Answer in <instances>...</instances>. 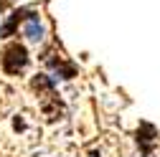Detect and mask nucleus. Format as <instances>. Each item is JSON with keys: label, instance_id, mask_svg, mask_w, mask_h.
<instances>
[{"label": "nucleus", "instance_id": "obj_1", "mask_svg": "<svg viewBox=\"0 0 160 157\" xmlns=\"http://www.w3.org/2000/svg\"><path fill=\"white\" fill-rule=\"evenodd\" d=\"M31 86H33V91L38 94L41 112L46 114V119H48V122L61 119V114H64V104H61V99H58V94H56V81H53V78L46 76V74H38V76H33Z\"/></svg>", "mask_w": 160, "mask_h": 157}, {"label": "nucleus", "instance_id": "obj_2", "mask_svg": "<svg viewBox=\"0 0 160 157\" xmlns=\"http://www.w3.org/2000/svg\"><path fill=\"white\" fill-rule=\"evenodd\" d=\"M31 61L28 56V48L23 43H8L3 56H0V64H3V71L5 74H21Z\"/></svg>", "mask_w": 160, "mask_h": 157}, {"label": "nucleus", "instance_id": "obj_3", "mask_svg": "<svg viewBox=\"0 0 160 157\" xmlns=\"http://www.w3.org/2000/svg\"><path fill=\"white\" fill-rule=\"evenodd\" d=\"M41 58H43V64H46L58 78H74V76H76V64H71L69 58H64L61 53L56 51V46L46 48Z\"/></svg>", "mask_w": 160, "mask_h": 157}, {"label": "nucleus", "instance_id": "obj_4", "mask_svg": "<svg viewBox=\"0 0 160 157\" xmlns=\"http://www.w3.org/2000/svg\"><path fill=\"white\" fill-rule=\"evenodd\" d=\"M135 140H137V147H140V152H142V157H152L155 140H158V129H155V124H150V122H140Z\"/></svg>", "mask_w": 160, "mask_h": 157}, {"label": "nucleus", "instance_id": "obj_5", "mask_svg": "<svg viewBox=\"0 0 160 157\" xmlns=\"http://www.w3.org/2000/svg\"><path fill=\"white\" fill-rule=\"evenodd\" d=\"M31 13H33V8H18V10H13V13L8 15V21L3 23V28H0V36H3V38H10V36L18 31V26L26 23L28 18H31Z\"/></svg>", "mask_w": 160, "mask_h": 157}, {"label": "nucleus", "instance_id": "obj_6", "mask_svg": "<svg viewBox=\"0 0 160 157\" xmlns=\"http://www.w3.org/2000/svg\"><path fill=\"white\" fill-rule=\"evenodd\" d=\"M23 33H26L28 41H33V43H38L43 38V26H41V21H38V13H31V18L23 23Z\"/></svg>", "mask_w": 160, "mask_h": 157}, {"label": "nucleus", "instance_id": "obj_7", "mask_svg": "<svg viewBox=\"0 0 160 157\" xmlns=\"http://www.w3.org/2000/svg\"><path fill=\"white\" fill-rule=\"evenodd\" d=\"M89 157H99V152H92V155H89Z\"/></svg>", "mask_w": 160, "mask_h": 157}]
</instances>
